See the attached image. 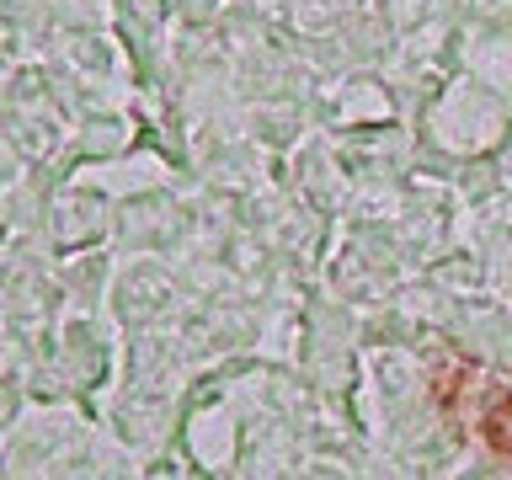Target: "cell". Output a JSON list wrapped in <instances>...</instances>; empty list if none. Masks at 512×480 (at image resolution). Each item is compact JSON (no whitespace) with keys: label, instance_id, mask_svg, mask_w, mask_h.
<instances>
[{"label":"cell","instance_id":"obj_1","mask_svg":"<svg viewBox=\"0 0 512 480\" xmlns=\"http://www.w3.org/2000/svg\"><path fill=\"white\" fill-rule=\"evenodd\" d=\"M475 432L496 448V454L512 459V390H491V400L475 416Z\"/></svg>","mask_w":512,"mask_h":480}]
</instances>
